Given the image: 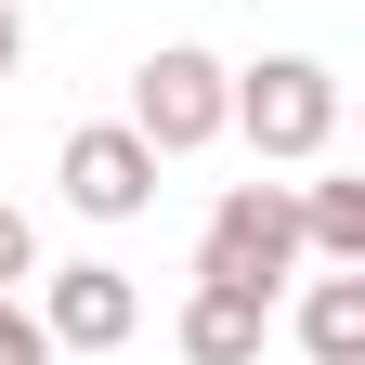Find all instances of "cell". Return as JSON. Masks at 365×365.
<instances>
[{
	"label": "cell",
	"instance_id": "cell-10",
	"mask_svg": "<svg viewBox=\"0 0 365 365\" xmlns=\"http://www.w3.org/2000/svg\"><path fill=\"white\" fill-rule=\"evenodd\" d=\"M26 261H39V235H26V209H0V287H26Z\"/></svg>",
	"mask_w": 365,
	"mask_h": 365
},
{
	"label": "cell",
	"instance_id": "cell-5",
	"mask_svg": "<svg viewBox=\"0 0 365 365\" xmlns=\"http://www.w3.org/2000/svg\"><path fill=\"white\" fill-rule=\"evenodd\" d=\"M130 327H144V300H130L118 261H66V274H53V313H39V339H53V352H118Z\"/></svg>",
	"mask_w": 365,
	"mask_h": 365
},
{
	"label": "cell",
	"instance_id": "cell-2",
	"mask_svg": "<svg viewBox=\"0 0 365 365\" xmlns=\"http://www.w3.org/2000/svg\"><path fill=\"white\" fill-rule=\"evenodd\" d=\"M196 287H300V196L287 182H222V209H209V235H196Z\"/></svg>",
	"mask_w": 365,
	"mask_h": 365
},
{
	"label": "cell",
	"instance_id": "cell-8",
	"mask_svg": "<svg viewBox=\"0 0 365 365\" xmlns=\"http://www.w3.org/2000/svg\"><path fill=\"white\" fill-rule=\"evenodd\" d=\"M300 196V248L313 261H365V182L352 170H313V182H287Z\"/></svg>",
	"mask_w": 365,
	"mask_h": 365
},
{
	"label": "cell",
	"instance_id": "cell-4",
	"mask_svg": "<svg viewBox=\"0 0 365 365\" xmlns=\"http://www.w3.org/2000/svg\"><path fill=\"white\" fill-rule=\"evenodd\" d=\"M53 196H66L78 222H144V209H157V144H144L130 118H91V130H66Z\"/></svg>",
	"mask_w": 365,
	"mask_h": 365
},
{
	"label": "cell",
	"instance_id": "cell-11",
	"mask_svg": "<svg viewBox=\"0 0 365 365\" xmlns=\"http://www.w3.org/2000/svg\"><path fill=\"white\" fill-rule=\"evenodd\" d=\"M14 66H26V14L0 0V78H14Z\"/></svg>",
	"mask_w": 365,
	"mask_h": 365
},
{
	"label": "cell",
	"instance_id": "cell-6",
	"mask_svg": "<svg viewBox=\"0 0 365 365\" xmlns=\"http://www.w3.org/2000/svg\"><path fill=\"white\" fill-rule=\"evenodd\" d=\"M170 339H182V365H261V339H274V300H248V287H196Z\"/></svg>",
	"mask_w": 365,
	"mask_h": 365
},
{
	"label": "cell",
	"instance_id": "cell-1",
	"mask_svg": "<svg viewBox=\"0 0 365 365\" xmlns=\"http://www.w3.org/2000/svg\"><path fill=\"white\" fill-rule=\"evenodd\" d=\"M222 130H248L274 170H313L339 144V66L327 53H261L235 91H222Z\"/></svg>",
	"mask_w": 365,
	"mask_h": 365
},
{
	"label": "cell",
	"instance_id": "cell-7",
	"mask_svg": "<svg viewBox=\"0 0 365 365\" xmlns=\"http://www.w3.org/2000/svg\"><path fill=\"white\" fill-rule=\"evenodd\" d=\"M300 352L313 365H365V261H327L300 287Z\"/></svg>",
	"mask_w": 365,
	"mask_h": 365
},
{
	"label": "cell",
	"instance_id": "cell-3",
	"mask_svg": "<svg viewBox=\"0 0 365 365\" xmlns=\"http://www.w3.org/2000/svg\"><path fill=\"white\" fill-rule=\"evenodd\" d=\"M222 91H235V66H222V53L157 39V53L130 66V130H144L157 157H196V144H222Z\"/></svg>",
	"mask_w": 365,
	"mask_h": 365
},
{
	"label": "cell",
	"instance_id": "cell-9",
	"mask_svg": "<svg viewBox=\"0 0 365 365\" xmlns=\"http://www.w3.org/2000/svg\"><path fill=\"white\" fill-rule=\"evenodd\" d=\"M0 365H53V339H39V313L0 287Z\"/></svg>",
	"mask_w": 365,
	"mask_h": 365
}]
</instances>
